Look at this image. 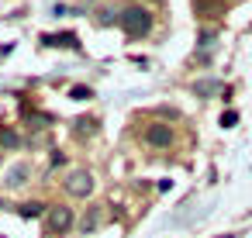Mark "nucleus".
<instances>
[{
	"label": "nucleus",
	"instance_id": "nucleus-6",
	"mask_svg": "<svg viewBox=\"0 0 252 238\" xmlns=\"http://www.w3.org/2000/svg\"><path fill=\"white\" fill-rule=\"evenodd\" d=\"M28 173H32V166H28V162H18V166L7 173V186H11V190H18V186L28 179Z\"/></svg>",
	"mask_w": 252,
	"mask_h": 238
},
{
	"label": "nucleus",
	"instance_id": "nucleus-7",
	"mask_svg": "<svg viewBox=\"0 0 252 238\" xmlns=\"http://www.w3.org/2000/svg\"><path fill=\"white\" fill-rule=\"evenodd\" d=\"M224 87L218 83V80H200V83H193V93L197 97H207V93H221Z\"/></svg>",
	"mask_w": 252,
	"mask_h": 238
},
{
	"label": "nucleus",
	"instance_id": "nucleus-12",
	"mask_svg": "<svg viewBox=\"0 0 252 238\" xmlns=\"http://www.w3.org/2000/svg\"><path fill=\"white\" fill-rule=\"evenodd\" d=\"M76 124H80V128H76L80 135H94V131H97V121H76Z\"/></svg>",
	"mask_w": 252,
	"mask_h": 238
},
{
	"label": "nucleus",
	"instance_id": "nucleus-2",
	"mask_svg": "<svg viewBox=\"0 0 252 238\" xmlns=\"http://www.w3.org/2000/svg\"><path fill=\"white\" fill-rule=\"evenodd\" d=\"M69 228H73V210H69V207L56 204V207L45 210V231H49V235H66Z\"/></svg>",
	"mask_w": 252,
	"mask_h": 238
},
{
	"label": "nucleus",
	"instance_id": "nucleus-1",
	"mask_svg": "<svg viewBox=\"0 0 252 238\" xmlns=\"http://www.w3.org/2000/svg\"><path fill=\"white\" fill-rule=\"evenodd\" d=\"M118 28H121L125 35H131V38H145V35L152 31V14H149L145 7H125V11L118 14Z\"/></svg>",
	"mask_w": 252,
	"mask_h": 238
},
{
	"label": "nucleus",
	"instance_id": "nucleus-4",
	"mask_svg": "<svg viewBox=\"0 0 252 238\" xmlns=\"http://www.w3.org/2000/svg\"><path fill=\"white\" fill-rule=\"evenodd\" d=\"M145 145H152V149H169V145H173L169 124H149V128H145Z\"/></svg>",
	"mask_w": 252,
	"mask_h": 238
},
{
	"label": "nucleus",
	"instance_id": "nucleus-3",
	"mask_svg": "<svg viewBox=\"0 0 252 238\" xmlns=\"http://www.w3.org/2000/svg\"><path fill=\"white\" fill-rule=\"evenodd\" d=\"M66 193H69V197H80V200L90 197V193H94V176H90L87 169L69 173V176H66Z\"/></svg>",
	"mask_w": 252,
	"mask_h": 238
},
{
	"label": "nucleus",
	"instance_id": "nucleus-11",
	"mask_svg": "<svg viewBox=\"0 0 252 238\" xmlns=\"http://www.w3.org/2000/svg\"><path fill=\"white\" fill-rule=\"evenodd\" d=\"M69 97H73V100H90V97H94V90H90V87H73V93H69Z\"/></svg>",
	"mask_w": 252,
	"mask_h": 238
},
{
	"label": "nucleus",
	"instance_id": "nucleus-9",
	"mask_svg": "<svg viewBox=\"0 0 252 238\" xmlns=\"http://www.w3.org/2000/svg\"><path fill=\"white\" fill-rule=\"evenodd\" d=\"M45 210H49V207H45V204H38V200H32V204H21V207H18V214H21V217H42Z\"/></svg>",
	"mask_w": 252,
	"mask_h": 238
},
{
	"label": "nucleus",
	"instance_id": "nucleus-5",
	"mask_svg": "<svg viewBox=\"0 0 252 238\" xmlns=\"http://www.w3.org/2000/svg\"><path fill=\"white\" fill-rule=\"evenodd\" d=\"M100 221H104V207H90V210L80 217V231H83V235H90V231H97V228H100Z\"/></svg>",
	"mask_w": 252,
	"mask_h": 238
},
{
	"label": "nucleus",
	"instance_id": "nucleus-14",
	"mask_svg": "<svg viewBox=\"0 0 252 238\" xmlns=\"http://www.w3.org/2000/svg\"><path fill=\"white\" fill-rule=\"evenodd\" d=\"M90 4H97V0H90Z\"/></svg>",
	"mask_w": 252,
	"mask_h": 238
},
{
	"label": "nucleus",
	"instance_id": "nucleus-13",
	"mask_svg": "<svg viewBox=\"0 0 252 238\" xmlns=\"http://www.w3.org/2000/svg\"><path fill=\"white\" fill-rule=\"evenodd\" d=\"M221 124H224V128H235V124H238V114H235V111L221 114Z\"/></svg>",
	"mask_w": 252,
	"mask_h": 238
},
{
	"label": "nucleus",
	"instance_id": "nucleus-8",
	"mask_svg": "<svg viewBox=\"0 0 252 238\" xmlns=\"http://www.w3.org/2000/svg\"><path fill=\"white\" fill-rule=\"evenodd\" d=\"M45 45H63V49H76V35H45Z\"/></svg>",
	"mask_w": 252,
	"mask_h": 238
},
{
	"label": "nucleus",
	"instance_id": "nucleus-10",
	"mask_svg": "<svg viewBox=\"0 0 252 238\" xmlns=\"http://www.w3.org/2000/svg\"><path fill=\"white\" fill-rule=\"evenodd\" d=\"M0 145H4V149H18V135L14 131H0Z\"/></svg>",
	"mask_w": 252,
	"mask_h": 238
}]
</instances>
